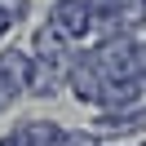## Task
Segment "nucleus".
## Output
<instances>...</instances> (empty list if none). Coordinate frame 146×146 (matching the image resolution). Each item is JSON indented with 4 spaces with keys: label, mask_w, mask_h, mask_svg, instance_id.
<instances>
[{
    "label": "nucleus",
    "mask_w": 146,
    "mask_h": 146,
    "mask_svg": "<svg viewBox=\"0 0 146 146\" xmlns=\"http://www.w3.org/2000/svg\"><path fill=\"white\" fill-rule=\"evenodd\" d=\"M62 84H66V89H71L80 102L98 106L102 89H106V71H102L98 53H93V49H84V53H71V62H66V75H62Z\"/></svg>",
    "instance_id": "nucleus-1"
},
{
    "label": "nucleus",
    "mask_w": 146,
    "mask_h": 146,
    "mask_svg": "<svg viewBox=\"0 0 146 146\" xmlns=\"http://www.w3.org/2000/svg\"><path fill=\"white\" fill-rule=\"evenodd\" d=\"M93 22H98V13L89 9V0H53V13H49V27H53L58 36L66 40V44L84 40V36L93 31Z\"/></svg>",
    "instance_id": "nucleus-2"
},
{
    "label": "nucleus",
    "mask_w": 146,
    "mask_h": 146,
    "mask_svg": "<svg viewBox=\"0 0 146 146\" xmlns=\"http://www.w3.org/2000/svg\"><path fill=\"white\" fill-rule=\"evenodd\" d=\"M93 137H137V133H146V106H128V111H102L98 115V124L89 128Z\"/></svg>",
    "instance_id": "nucleus-3"
},
{
    "label": "nucleus",
    "mask_w": 146,
    "mask_h": 146,
    "mask_svg": "<svg viewBox=\"0 0 146 146\" xmlns=\"http://www.w3.org/2000/svg\"><path fill=\"white\" fill-rule=\"evenodd\" d=\"M27 80H31V53L5 49V53H0V84L18 98V93H27Z\"/></svg>",
    "instance_id": "nucleus-4"
},
{
    "label": "nucleus",
    "mask_w": 146,
    "mask_h": 146,
    "mask_svg": "<svg viewBox=\"0 0 146 146\" xmlns=\"http://www.w3.org/2000/svg\"><path fill=\"white\" fill-rule=\"evenodd\" d=\"M142 93H146V89L133 80V75H119V80H106L98 106H102V111H128V106H137V102H142Z\"/></svg>",
    "instance_id": "nucleus-5"
},
{
    "label": "nucleus",
    "mask_w": 146,
    "mask_h": 146,
    "mask_svg": "<svg viewBox=\"0 0 146 146\" xmlns=\"http://www.w3.org/2000/svg\"><path fill=\"white\" fill-rule=\"evenodd\" d=\"M66 128H58L53 119H31V124H18L13 128V142L18 146H58Z\"/></svg>",
    "instance_id": "nucleus-6"
},
{
    "label": "nucleus",
    "mask_w": 146,
    "mask_h": 146,
    "mask_svg": "<svg viewBox=\"0 0 146 146\" xmlns=\"http://www.w3.org/2000/svg\"><path fill=\"white\" fill-rule=\"evenodd\" d=\"M128 75L146 89V40H133V58H128Z\"/></svg>",
    "instance_id": "nucleus-7"
},
{
    "label": "nucleus",
    "mask_w": 146,
    "mask_h": 146,
    "mask_svg": "<svg viewBox=\"0 0 146 146\" xmlns=\"http://www.w3.org/2000/svg\"><path fill=\"white\" fill-rule=\"evenodd\" d=\"M58 146H102V142L89 133V128H80V133H62V142H58Z\"/></svg>",
    "instance_id": "nucleus-8"
},
{
    "label": "nucleus",
    "mask_w": 146,
    "mask_h": 146,
    "mask_svg": "<svg viewBox=\"0 0 146 146\" xmlns=\"http://www.w3.org/2000/svg\"><path fill=\"white\" fill-rule=\"evenodd\" d=\"M0 13H9V18L18 22L22 13H27V0H0Z\"/></svg>",
    "instance_id": "nucleus-9"
},
{
    "label": "nucleus",
    "mask_w": 146,
    "mask_h": 146,
    "mask_svg": "<svg viewBox=\"0 0 146 146\" xmlns=\"http://www.w3.org/2000/svg\"><path fill=\"white\" fill-rule=\"evenodd\" d=\"M9 102H13V93H9V89H5V84H0V111L9 106Z\"/></svg>",
    "instance_id": "nucleus-10"
}]
</instances>
